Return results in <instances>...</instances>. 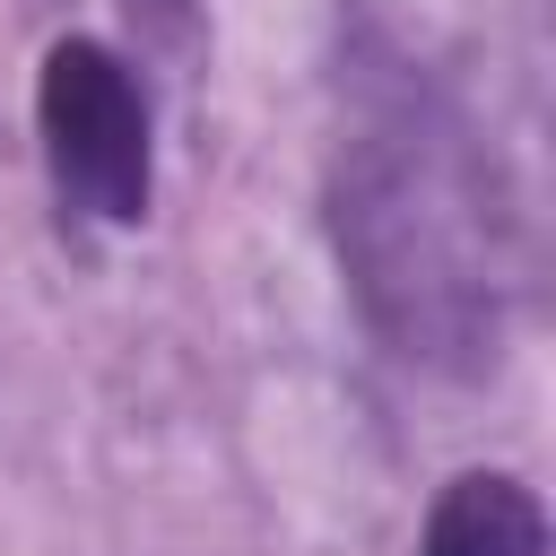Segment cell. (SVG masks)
Wrapping results in <instances>:
<instances>
[{"instance_id":"cell-1","label":"cell","mask_w":556,"mask_h":556,"mask_svg":"<svg viewBox=\"0 0 556 556\" xmlns=\"http://www.w3.org/2000/svg\"><path fill=\"white\" fill-rule=\"evenodd\" d=\"M330 243L365 330L400 365L469 382L504 356L521 295L513 191L460 96L374 26L348 43L339 78Z\"/></svg>"},{"instance_id":"cell-2","label":"cell","mask_w":556,"mask_h":556,"mask_svg":"<svg viewBox=\"0 0 556 556\" xmlns=\"http://www.w3.org/2000/svg\"><path fill=\"white\" fill-rule=\"evenodd\" d=\"M35 130L52 191L87 208L96 226H139L156 191V148H148V96L130 61L96 35H61L35 78Z\"/></svg>"},{"instance_id":"cell-3","label":"cell","mask_w":556,"mask_h":556,"mask_svg":"<svg viewBox=\"0 0 556 556\" xmlns=\"http://www.w3.org/2000/svg\"><path fill=\"white\" fill-rule=\"evenodd\" d=\"M417 556H547V504L513 469H460L434 495Z\"/></svg>"}]
</instances>
